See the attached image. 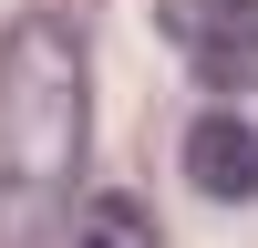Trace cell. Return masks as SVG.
<instances>
[{
  "mask_svg": "<svg viewBox=\"0 0 258 248\" xmlns=\"http://www.w3.org/2000/svg\"><path fill=\"white\" fill-rule=\"evenodd\" d=\"M93 135V83H83V31L62 11H21L0 31V248H41L83 176Z\"/></svg>",
  "mask_w": 258,
  "mask_h": 248,
  "instance_id": "obj_1",
  "label": "cell"
},
{
  "mask_svg": "<svg viewBox=\"0 0 258 248\" xmlns=\"http://www.w3.org/2000/svg\"><path fill=\"white\" fill-rule=\"evenodd\" d=\"M155 31L207 93H258V0H155Z\"/></svg>",
  "mask_w": 258,
  "mask_h": 248,
  "instance_id": "obj_2",
  "label": "cell"
},
{
  "mask_svg": "<svg viewBox=\"0 0 258 248\" xmlns=\"http://www.w3.org/2000/svg\"><path fill=\"white\" fill-rule=\"evenodd\" d=\"M186 186L217 207H248L258 197V124L248 114H197L186 124Z\"/></svg>",
  "mask_w": 258,
  "mask_h": 248,
  "instance_id": "obj_3",
  "label": "cell"
},
{
  "mask_svg": "<svg viewBox=\"0 0 258 248\" xmlns=\"http://www.w3.org/2000/svg\"><path fill=\"white\" fill-rule=\"evenodd\" d=\"M83 248H155V217H145V197H93V217H83Z\"/></svg>",
  "mask_w": 258,
  "mask_h": 248,
  "instance_id": "obj_4",
  "label": "cell"
}]
</instances>
